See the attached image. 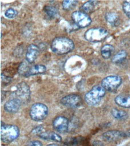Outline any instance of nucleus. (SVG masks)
<instances>
[{
    "instance_id": "17",
    "label": "nucleus",
    "mask_w": 130,
    "mask_h": 146,
    "mask_svg": "<svg viewBox=\"0 0 130 146\" xmlns=\"http://www.w3.org/2000/svg\"><path fill=\"white\" fill-rule=\"evenodd\" d=\"M39 135L41 139H51V140H53L58 142H60L62 140L60 135H59L57 133H56L55 132L49 133L42 132Z\"/></svg>"
},
{
    "instance_id": "7",
    "label": "nucleus",
    "mask_w": 130,
    "mask_h": 146,
    "mask_svg": "<svg viewBox=\"0 0 130 146\" xmlns=\"http://www.w3.org/2000/svg\"><path fill=\"white\" fill-rule=\"evenodd\" d=\"M16 99L22 103H27L30 100L31 92L28 85L25 82H21L16 86L15 91Z\"/></svg>"
},
{
    "instance_id": "28",
    "label": "nucleus",
    "mask_w": 130,
    "mask_h": 146,
    "mask_svg": "<svg viewBox=\"0 0 130 146\" xmlns=\"http://www.w3.org/2000/svg\"><path fill=\"white\" fill-rule=\"evenodd\" d=\"M125 137H130V129L125 132Z\"/></svg>"
},
{
    "instance_id": "9",
    "label": "nucleus",
    "mask_w": 130,
    "mask_h": 146,
    "mask_svg": "<svg viewBox=\"0 0 130 146\" xmlns=\"http://www.w3.org/2000/svg\"><path fill=\"white\" fill-rule=\"evenodd\" d=\"M71 17L76 25L82 28L88 27L92 22L91 17L87 14L80 11L73 12Z\"/></svg>"
},
{
    "instance_id": "19",
    "label": "nucleus",
    "mask_w": 130,
    "mask_h": 146,
    "mask_svg": "<svg viewBox=\"0 0 130 146\" xmlns=\"http://www.w3.org/2000/svg\"><path fill=\"white\" fill-rule=\"evenodd\" d=\"M115 50V48L112 45L105 44L101 48V53L104 59H107L110 58L112 53Z\"/></svg>"
},
{
    "instance_id": "23",
    "label": "nucleus",
    "mask_w": 130,
    "mask_h": 146,
    "mask_svg": "<svg viewBox=\"0 0 130 146\" xmlns=\"http://www.w3.org/2000/svg\"><path fill=\"white\" fill-rule=\"evenodd\" d=\"M44 10L45 11V13L50 17H53L57 16L58 14V10L57 9L55 8L54 7H52V6H45L44 7Z\"/></svg>"
},
{
    "instance_id": "3",
    "label": "nucleus",
    "mask_w": 130,
    "mask_h": 146,
    "mask_svg": "<svg viewBox=\"0 0 130 146\" xmlns=\"http://www.w3.org/2000/svg\"><path fill=\"white\" fill-rule=\"evenodd\" d=\"M19 135L18 127L12 125L1 126V139L3 143H9L16 139Z\"/></svg>"
},
{
    "instance_id": "4",
    "label": "nucleus",
    "mask_w": 130,
    "mask_h": 146,
    "mask_svg": "<svg viewBox=\"0 0 130 146\" xmlns=\"http://www.w3.org/2000/svg\"><path fill=\"white\" fill-rule=\"evenodd\" d=\"M28 64L24 62L19 65L18 71L21 75L27 77L31 76L43 74L46 71V67L45 65L39 64L30 66Z\"/></svg>"
},
{
    "instance_id": "29",
    "label": "nucleus",
    "mask_w": 130,
    "mask_h": 146,
    "mask_svg": "<svg viewBox=\"0 0 130 146\" xmlns=\"http://www.w3.org/2000/svg\"><path fill=\"white\" fill-rule=\"evenodd\" d=\"M47 146H59L57 144H50L47 145Z\"/></svg>"
},
{
    "instance_id": "14",
    "label": "nucleus",
    "mask_w": 130,
    "mask_h": 146,
    "mask_svg": "<svg viewBox=\"0 0 130 146\" xmlns=\"http://www.w3.org/2000/svg\"><path fill=\"white\" fill-rule=\"evenodd\" d=\"M22 102L17 99H12L7 102H6L4 104V108L5 110L11 113H16L19 109L20 108Z\"/></svg>"
},
{
    "instance_id": "18",
    "label": "nucleus",
    "mask_w": 130,
    "mask_h": 146,
    "mask_svg": "<svg viewBox=\"0 0 130 146\" xmlns=\"http://www.w3.org/2000/svg\"><path fill=\"white\" fill-rule=\"evenodd\" d=\"M98 2L97 1H88L82 6V9L86 13H91L97 7Z\"/></svg>"
},
{
    "instance_id": "8",
    "label": "nucleus",
    "mask_w": 130,
    "mask_h": 146,
    "mask_svg": "<svg viewBox=\"0 0 130 146\" xmlns=\"http://www.w3.org/2000/svg\"><path fill=\"white\" fill-rule=\"evenodd\" d=\"M122 78L118 76H110L105 77L101 82V86L106 90L112 92L119 87Z\"/></svg>"
},
{
    "instance_id": "12",
    "label": "nucleus",
    "mask_w": 130,
    "mask_h": 146,
    "mask_svg": "<svg viewBox=\"0 0 130 146\" xmlns=\"http://www.w3.org/2000/svg\"><path fill=\"white\" fill-rule=\"evenodd\" d=\"M103 138L106 141H115L119 140L121 138L125 137V132H122L116 130L109 131L103 134Z\"/></svg>"
},
{
    "instance_id": "22",
    "label": "nucleus",
    "mask_w": 130,
    "mask_h": 146,
    "mask_svg": "<svg viewBox=\"0 0 130 146\" xmlns=\"http://www.w3.org/2000/svg\"><path fill=\"white\" fill-rule=\"evenodd\" d=\"M78 1L74 0H66L63 2V7L65 10H71L76 7Z\"/></svg>"
},
{
    "instance_id": "10",
    "label": "nucleus",
    "mask_w": 130,
    "mask_h": 146,
    "mask_svg": "<svg viewBox=\"0 0 130 146\" xmlns=\"http://www.w3.org/2000/svg\"><path fill=\"white\" fill-rule=\"evenodd\" d=\"M61 104L67 107L76 108L82 102V98L76 94H70L63 97L60 101Z\"/></svg>"
},
{
    "instance_id": "26",
    "label": "nucleus",
    "mask_w": 130,
    "mask_h": 146,
    "mask_svg": "<svg viewBox=\"0 0 130 146\" xmlns=\"http://www.w3.org/2000/svg\"><path fill=\"white\" fill-rule=\"evenodd\" d=\"M26 146H42V144L39 141H33L27 144Z\"/></svg>"
},
{
    "instance_id": "2",
    "label": "nucleus",
    "mask_w": 130,
    "mask_h": 146,
    "mask_svg": "<svg viewBox=\"0 0 130 146\" xmlns=\"http://www.w3.org/2000/svg\"><path fill=\"white\" fill-rule=\"evenodd\" d=\"M106 94V90L102 86L97 85L85 95V100L90 106H94L100 103Z\"/></svg>"
},
{
    "instance_id": "20",
    "label": "nucleus",
    "mask_w": 130,
    "mask_h": 146,
    "mask_svg": "<svg viewBox=\"0 0 130 146\" xmlns=\"http://www.w3.org/2000/svg\"><path fill=\"white\" fill-rule=\"evenodd\" d=\"M127 56V53L124 50L117 52L111 59V62L114 64H119L124 60Z\"/></svg>"
},
{
    "instance_id": "6",
    "label": "nucleus",
    "mask_w": 130,
    "mask_h": 146,
    "mask_svg": "<svg viewBox=\"0 0 130 146\" xmlns=\"http://www.w3.org/2000/svg\"><path fill=\"white\" fill-rule=\"evenodd\" d=\"M48 114L47 107L41 103H35L31 107L29 115L34 121H41L45 119Z\"/></svg>"
},
{
    "instance_id": "13",
    "label": "nucleus",
    "mask_w": 130,
    "mask_h": 146,
    "mask_svg": "<svg viewBox=\"0 0 130 146\" xmlns=\"http://www.w3.org/2000/svg\"><path fill=\"white\" fill-rule=\"evenodd\" d=\"M40 50L39 47L35 44H31L28 48L26 52V60L29 63H33L39 54Z\"/></svg>"
},
{
    "instance_id": "1",
    "label": "nucleus",
    "mask_w": 130,
    "mask_h": 146,
    "mask_svg": "<svg viewBox=\"0 0 130 146\" xmlns=\"http://www.w3.org/2000/svg\"><path fill=\"white\" fill-rule=\"evenodd\" d=\"M74 47L73 41L67 37L55 38L52 42L51 49L53 52L58 54H64L70 52Z\"/></svg>"
},
{
    "instance_id": "5",
    "label": "nucleus",
    "mask_w": 130,
    "mask_h": 146,
    "mask_svg": "<svg viewBox=\"0 0 130 146\" xmlns=\"http://www.w3.org/2000/svg\"><path fill=\"white\" fill-rule=\"evenodd\" d=\"M108 32L103 28H93L85 33V38L89 42H98L104 41L107 37Z\"/></svg>"
},
{
    "instance_id": "15",
    "label": "nucleus",
    "mask_w": 130,
    "mask_h": 146,
    "mask_svg": "<svg viewBox=\"0 0 130 146\" xmlns=\"http://www.w3.org/2000/svg\"><path fill=\"white\" fill-rule=\"evenodd\" d=\"M115 102L117 105L124 108L130 107V95L121 94L115 98Z\"/></svg>"
},
{
    "instance_id": "25",
    "label": "nucleus",
    "mask_w": 130,
    "mask_h": 146,
    "mask_svg": "<svg viewBox=\"0 0 130 146\" xmlns=\"http://www.w3.org/2000/svg\"><path fill=\"white\" fill-rule=\"evenodd\" d=\"M17 11L13 9H9L5 12V16L10 18V19H11V18H14L17 15Z\"/></svg>"
},
{
    "instance_id": "11",
    "label": "nucleus",
    "mask_w": 130,
    "mask_h": 146,
    "mask_svg": "<svg viewBox=\"0 0 130 146\" xmlns=\"http://www.w3.org/2000/svg\"><path fill=\"white\" fill-rule=\"evenodd\" d=\"M53 126L56 131L60 132H65L69 129V121L64 116H58L54 119Z\"/></svg>"
},
{
    "instance_id": "24",
    "label": "nucleus",
    "mask_w": 130,
    "mask_h": 146,
    "mask_svg": "<svg viewBox=\"0 0 130 146\" xmlns=\"http://www.w3.org/2000/svg\"><path fill=\"white\" fill-rule=\"evenodd\" d=\"M122 9L125 15L130 18V0L123 1L122 4Z\"/></svg>"
},
{
    "instance_id": "16",
    "label": "nucleus",
    "mask_w": 130,
    "mask_h": 146,
    "mask_svg": "<svg viewBox=\"0 0 130 146\" xmlns=\"http://www.w3.org/2000/svg\"><path fill=\"white\" fill-rule=\"evenodd\" d=\"M105 18L108 23L113 27H117L119 24V17L117 13L115 12H109L107 13Z\"/></svg>"
},
{
    "instance_id": "21",
    "label": "nucleus",
    "mask_w": 130,
    "mask_h": 146,
    "mask_svg": "<svg viewBox=\"0 0 130 146\" xmlns=\"http://www.w3.org/2000/svg\"><path fill=\"white\" fill-rule=\"evenodd\" d=\"M111 113L113 116L117 120H125L128 117L127 113L122 110L113 108L111 110Z\"/></svg>"
},
{
    "instance_id": "27",
    "label": "nucleus",
    "mask_w": 130,
    "mask_h": 146,
    "mask_svg": "<svg viewBox=\"0 0 130 146\" xmlns=\"http://www.w3.org/2000/svg\"><path fill=\"white\" fill-rule=\"evenodd\" d=\"M43 130V127L42 126H39V127H37L36 128H35L33 131V133H37V134L39 135L40 133H41Z\"/></svg>"
}]
</instances>
